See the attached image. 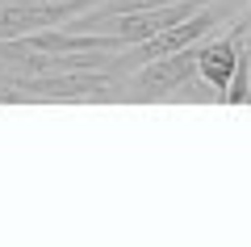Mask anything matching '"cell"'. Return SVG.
<instances>
[{
  "instance_id": "3957f363",
  "label": "cell",
  "mask_w": 251,
  "mask_h": 247,
  "mask_svg": "<svg viewBox=\"0 0 251 247\" xmlns=\"http://www.w3.org/2000/svg\"><path fill=\"white\" fill-rule=\"evenodd\" d=\"M34 4H54V0H34Z\"/></svg>"
},
{
  "instance_id": "7a4b0ae2",
  "label": "cell",
  "mask_w": 251,
  "mask_h": 247,
  "mask_svg": "<svg viewBox=\"0 0 251 247\" xmlns=\"http://www.w3.org/2000/svg\"><path fill=\"white\" fill-rule=\"evenodd\" d=\"M197 76V42L184 51L159 55L122 76V101H172L184 80Z\"/></svg>"
},
{
  "instance_id": "6da1fadb",
  "label": "cell",
  "mask_w": 251,
  "mask_h": 247,
  "mask_svg": "<svg viewBox=\"0 0 251 247\" xmlns=\"http://www.w3.org/2000/svg\"><path fill=\"white\" fill-rule=\"evenodd\" d=\"M29 105H113L122 101V80L105 71H59V76L17 80Z\"/></svg>"
},
{
  "instance_id": "277c9868",
  "label": "cell",
  "mask_w": 251,
  "mask_h": 247,
  "mask_svg": "<svg viewBox=\"0 0 251 247\" xmlns=\"http://www.w3.org/2000/svg\"><path fill=\"white\" fill-rule=\"evenodd\" d=\"M243 4H247V9H251V0H243Z\"/></svg>"
}]
</instances>
